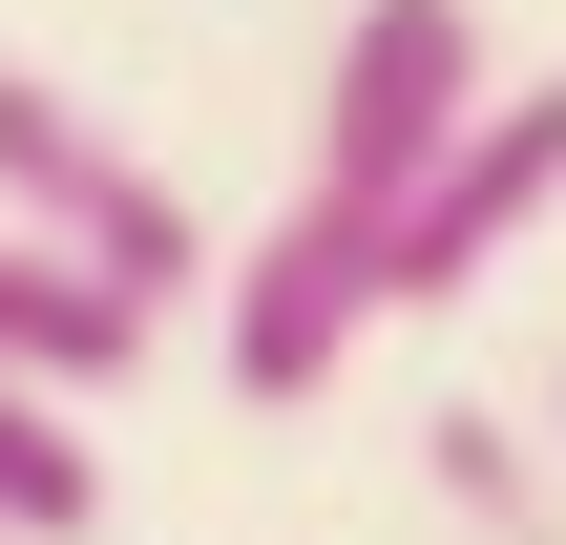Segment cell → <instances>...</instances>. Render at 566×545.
<instances>
[{
  "label": "cell",
  "instance_id": "4",
  "mask_svg": "<svg viewBox=\"0 0 566 545\" xmlns=\"http://www.w3.org/2000/svg\"><path fill=\"white\" fill-rule=\"evenodd\" d=\"M566 210V84H525V105H483V147L399 210V315H441V294H483V252H525Z\"/></svg>",
  "mask_w": 566,
  "mask_h": 545
},
{
  "label": "cell",
  "instance_id": "6",
  "mask_svg": "<svg viewBox=\"0 0 566 545\" xmlns=\"http://www.w3.org/2000/svg\"><path fill=\"white\" fill-rule=\"evenodd\" d=\"M84 525H105V462L63 441V399L0 378V545H84Z\"/></svg>",
  "mask_w": 566,
  "mask_h": 545
},
{
  "label": "cell",
  "instance_id": "2",
  "mask_svg": "<svg viewBox=\"0 0 566 545\" xmlns=\"http://www.w3.org/2000/svg\"><path fill=\"white\" fill-rule=\"evenodd\" d=\"M0 231H42V252H84V273H126L147 315L168 294H231V252L147 189V147L105 126V105H63L42 63H0Z\"/></svg>",
  "mask_w": 566,
  "mask_h": 545
},
{
  "label": "cell",
  "instance_id": "5",
  "mask_svg": "<svg viewBox=\"0 0 566 545\" xmlns=\"http://www.w3.org/2000/svg\"><path fill=\"white\" fill-rule=\"evenodd\" d=\"M147 336H168V315H147L126 273H84V252H42V231H0V378H21V399H105Z\"/></svg>",
  "mask_w": 566,
  "mask_h": 545
},
{
  "label": "cell",
  "instance_id": "1",
  "mask_svg": "<svg viewBox=\"0 0 566 545\" xmlns=\"http://www.w3.org/2000/svg\"><path fill=\"white\" fill-rule=\"evenodd\" d=\"M462 147H483V21L462 0H357L336 21V84H315V189L399 231Z\"/></svg>",
  "mask_w": 566,
  "mask_h": 545
},
{
  "label": "cell",
  "instance_id": "3",
  "mask_svg": "<svg viewBox=\"0 0 566 545\" xmlns=\"http://www.w3.org/2000/svg\"><path fill=\"white\" fill-rule=\"evenodd\" d=\"M378 315H399V231L336 210V189H294V210L231 252V399H315Z\"/></svg>",
  "mask_w": 566,
  "mask_h": 545
}]
</instances>
